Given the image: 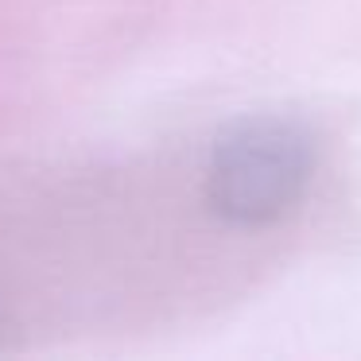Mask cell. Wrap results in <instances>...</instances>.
Wrapping results in <instances>:
<instances>
[{"mask_svg": "<svg viewBox=\"0 0 361 361\" xmlns=\"http://www.w3.org/2000/svg\"><path fill=\"white\" fill-rule=\"evenodd\" d=\"M314 171V144L291 121H241L218 136L206 164V202L233 226H268L291 214Z\"/></svg>", "mask_w": 361, "mask_h": 361, "instance_id": "obj_1", "label": "cell"}]
</instances>
